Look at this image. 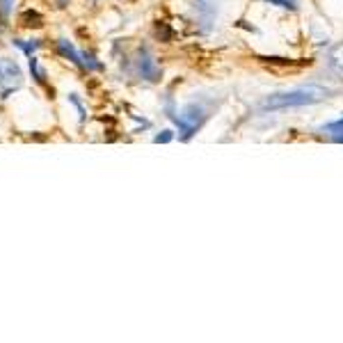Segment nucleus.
Listing matches in <instances>:
<instances>
[{
  "label": "nucleus",
  "mask_w": 343,
  "mask_h": 343,
  "mask_svg": "<svg viewBox=\"0 0 343 343\" xmlns=\"http://www.w3.org/2000/svg\"><path fill=\"white\" fill-rule=\"evenodd\" d=\"M327 89L320 87H302V89H293V92L275 94L270 99L263 101V110H282V108H300V106H311L318 101L327 99Z\"/></svg>",
  "instance_id": "nucleus-1"
},
{
  "label": "nucleus",
  "mask_w": 343,
  "mask_h": 343,
  "mask_svg": "<svg viewBox=\"0 0 343 343\" xmlns=\"http://www.w3.org/2000/svg\"><path fill=\"white\" fill-rule=\"evenodd\" d=\"M138 69H140V73H142V78L151 80V83L160 80V66L156 64V59H153L151 55L146 53V51H144L142 55H140V59H138Z\"/></svg>",
  "instance_id": "nucleus-2"
},
{
  "label": "nucleus",
  "mask_w": 343,
  "mask_h": 343,
  "mask_svg": "<svg viewBox=\"0 0 343 343\" xmlns=\"http://www.w3.org/2000/svg\"><path fill=\"white\" fill-rule=\"evenodd\" d=\"M57 48H59V53L64 55V57H69V59H71V62H73V64H76V66H80V69H87V66H85V62L80 59V57H83V55H80L78 51H76V48H73V46H71V44H69V41H66V39H59V41H57Z\"/></svg>",
  "instance_id": "nucleus-3"
},
{
  "label": "nucleus",
  "mask_w": 343,
  "mask_h": 343,
  "mask_svg": "<svg viewBox=\"0 0 343 343\" xmlns=\"http://www.w3.org/2000/svg\"><path fill=\"white\" fill-rule=\"evenodd\" d=\"M19 23L23 28H41L44 26V16L39 12H34V9H26V12L19 16Z\"/></svg>",
  "instance_id": "nucleus-4"
},
{
  "label": "nucleus",
  "mask_w": 343,
  "mask_h": 343,
  "mask_svg": "<svg viewBox=\"0 0 343 343\" xmlns=\"http://www.w3.org/2000/svg\"><path fill=\"white\" fill-rule=\"evenodd\" d=\"M30 71H32L37 83H44V80H46V73H44V69L39 66V59L32 57V55H30Z\"/></svg>",
  "instance_id": "nucleus-5"
},
{
  "label": "nucleus",
  "mask_w": 343,
  "mask_h": 343,
  "mask_svg": "<svg viewBox=\"0 0 343 343\" xmlns=\"http://www.w3.org/2000/svg\"><path fill=\"white\" fill-rule=\"evenodd\" d=\"M14 46H19L21 51H23V53H28V55H32L34 51H37V48L41 46L39 41H32V44H23V41H14Z\"/></svg>",
  "instance_id": "nucleus-6"
},
{
  "label": "nucleus",
  "mask_w": 343,
  "mask_h": 343,
  "mask_svg": "<svg viewBox=\"0 0 343 343\" xmlns=\"http://www.w3.org/2000/svg\"><path fill=\"white\" fill-rule=\"evenodd\" d=\"M83 57H85V66H87V69H92V71H101V69H103V64H101V62H96V59H94V55L83 53Z\"/></svg>",
  "instance_id": "nucleus-7"
},
{
  "label": "nucleus",
  "mask_w": 343,
  "mask_h": 343,
  "mask_svg": "<svg viewBox=\"0 0 343 343\" xmlns=\"http://www.w3.org/2000/svg\"><path fill=\"white\" fill-rule=\"evenodd\" d=\"M327 131L334 133V140L337 142H343V121H337V124H330L327 126Z\"/></svg>",
  "instance_id": "nucleus-8"
},
{
  "label": "nucleus",
  "mask_w": 343,
  "mask_h": 343,
  "mask_svg": "<svg viewBox=\"0 0 343 343\" xmlns=\"http://www.w3.org/2000/svg\"><path fill=\"white\" fill-rule=\"evenodd\" d=\"M12 5H14V0H0V16H2V19H7V16H9V12H12Z\"/></svg>",
  "instance_id": "nucleus-9"
},
{
  "label": "nucleus",
  "mask_w": 343,
  "mask_h": 343,
  "mask_svg": "<svg viewBox=\"0 0 343 343\" xmlns=\"http://www.w3.org/2000/svg\"><path fill=\"white\" fill-rule=\"evenodd\" d=\"M272 5H279V7H286V9H295V0H268Z\"/></svg>",
  "instance_id": "nucleus-10"
},
{
  "label": "nucleus",
  "mask_w": 343,
  "mask_h": 343,
  "mask_svg": "<svg viewBox=\"0 0 343 343\" xmlns=\"http://www.w3.org/2000/svg\"><path fill=\"white\" fill-rule=\"evenodd\" d=\"M5 69H7V76H14V78H19V66L14 64V62H7Z\"/></svg>",
  "instance_id": "nucleus-11"
},
{
  "label": "nucleus",
  "mask_w": 343,
  "mask_h": 343,
  "mask_svg": "<svg viewBox=\"0 0 343 343\" xmlns=\"http://www.w3.org/2000/svg\"><path fill=\"white\" fill-rule=\"evenodd\" d=\"M69 99H71V103H73V106L78 108V114H80V121H85V108L80 106V101H78V99H76V96H69Z\"/></svg>",
  "instance_id": "nucleus-12"
},
{
  "label": "nucleus",
  "mask_w": 343,
  "mask_h": 343,
  "mask_svg": "<svg viewBox=\"0 0 343 343\" xmlns=\"http://www.w3.org/2000/svg\"><path fill=\"white\" fill-rule=\"evenodd\" d=\"M172 138H174V135H172V131H163L160 135H156V142H163V144H165V142H170Z\"/></svg>",
  "instance_id": "nucleus-13"
},
{
  "label": "nucleus",
  "mask_w": 343,
  "mask_h": 343,
  "mask_svg": "<svg viewBox=\"0 0 343 343\" xmlns=\"http://www.w3.org/2000/svg\"><path fill=\"white\" fill-rule=\"evenodd\" d=\"M158 32H163V39H165V41L172 39V30H170L167 26H160V28H158Z\"/></svg>",
  "instance_id": "nucleus-14"
},
{
  "label": "nucleus",
  "mask_w": 343,
  "mask_h": 343,
  "mask_svg": "<svg viewBox=\"0 0 343 343\" xmlns=\"http://www.w3.org/2000/svg\"><path fill=\"white\" fill-rule=\"evenodd\" d=\"M2 80H5V73H2V69H0V83H2Z\"/></svg>",
  "instance_id": "nucleus-15"
}]
</instances>
